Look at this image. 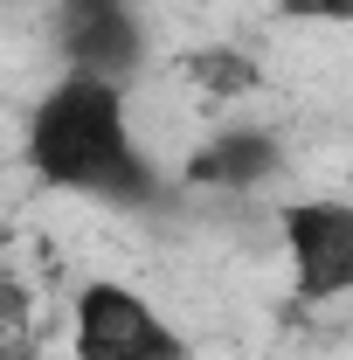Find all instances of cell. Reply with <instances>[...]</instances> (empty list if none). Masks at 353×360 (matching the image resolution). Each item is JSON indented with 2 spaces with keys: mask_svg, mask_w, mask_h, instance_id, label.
<instances>
[{
  "mask_svg": "<svg viewBox=\"0 0 353 360\" xmlns=\"http://www.w3.org/2000/svg\"><path fill=\"white\" fill-rule=\"evenodd\" d=\"M28 167L56 194H90V201H118V208H153L160 174L132 146L125 125V84L104 77H63L28 118Z\"/></svg>",
  "mask_w": 353,
  "mask_h": 360,
  "instance_id": "1",
  "label": "cell"
},
{
  "mask_svg": "<svg viewBox=\"0 0 353 360\" xmlns=\"http://www.w3.org/2000/svg\"><path fill=\"white\" fill-rule=\"evenodd\" d=\"M70 360H187V340L132 284L90 277L77 291V319H70Z\"/></svg>",
  "mask_w": 353,
  "mask_h": 360,
  "instance_id": "2",
  "label": "cell"
},
{
  "mask_svg": "<svg viewBox=\"0 0 353 360\" xmlns=\"http://www.w3.org/2000/svg\"><path fill=\"white\" fill-rule=\"evenodd\" d=\"M284 257H291V291L305 305L347 298L353 291V201H291L284 215Z\"/></svg>",
  "mask_w": 353,
  "mask_h": 360,
  "instance_id": "3",
  "label": "cell"
},
{
  "mask_svg": "<svg viewBox=\"0 0 353 360\" xmlns=\"http://www.w3.org/2000/svg\"><path fill=\"white\" fill-rule=\"evenodd\" d=\"M56 42L77 77L125 84L146 56V28L132 0H56Z\"/></svg>",
  "mask_w": 353,
  "mask_h": 360,
  "instance_id": "4",
  "label": "cell"
},
{
  "mask_svg": "<svg viewBox=\"0 0 353 360\" xmlns=\"http://www.w3.org/2000/svg\"><path fill=\"white\" fill-rule=\"evenodd\" d=\"M277 167H284L277 139L257 132V125H236V132H215L208 146H194L180 160V180L187 187H222V194H250V187L277 180Z\"/></svg>",
  "mask_w": 353,
  "mask_h": 360,
  "instance_id": "5",
  "label": "cell"
},
{
  "mask_svg": "<svg viewBox=\"0 0 353 360\" xmlns=\"http://www.w3.org/2000/svg\"><path fill=\"white\" fill-rule=\"evenodd\" d=\"M180 77L201 90V97H250V90L264 84V70L243 49H194V56H180Z\"/></svg>",
  "mask_w": 353,
  "mask_h": 360,
  "instance_id": "6",
  "label": "cell"
},
{
  "mask_svg": "<svg viewBox=\"0 0 353 360\" xmlns=\"http://www.w3.org/2000/svg\"><path fill=\"white\" fill-rule=\"evenodd\" d=\"M0 360H28V291L0 277Z\"/></svg>",
  "mask_w": 353,
  "mask_h": 360,
  "instance_id": "7",
  "label": "cell"
},
{
  "mask_svg": "<svg viewBox=\"0 0 353 360\" xmlns=\"http://www.w3.org/2000/svg\"><path fill=\"white\" fill-rule=\"evenodd\" d=\"M284 21H353V0H277Z\"/></svg>",
  "mask_w": 353,
  "mask_h": 360,
  "instance_id": "8",
  "label": "cell"
}]
</instances>
